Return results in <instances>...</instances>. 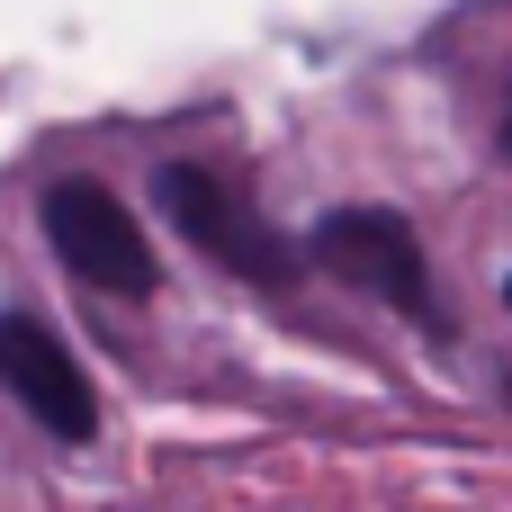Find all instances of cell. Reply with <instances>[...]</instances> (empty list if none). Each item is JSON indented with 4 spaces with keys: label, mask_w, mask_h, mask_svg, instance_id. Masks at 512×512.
<instances>
[{
    "label": "cell",
    "mask_w": 512,
    "mask_h": 512,
    "mask_svg": "<svg viewBox=\"0 0 512 512\" xmlns=\"http://www.w3.org/2000/svg\"><path fill=\"white\" fill-rule=\"evenodd\" d=\"M306 261L360 297H378L387 315H405L423 342H450V306H441V279H432V252H423V225L405 207H324L315 234H306Z\"/></svg>",
    "instance_id": "6da1fadb"
},
{
    "label": "cell",
    "mask_w": 512,
    "mask_h": 512,
    "mask_svg": "<svg viewBox=\"0 0 512 512\" xmlns=\"http://www.w3.org/2000/svg\"><path fill=\"white\" fill-rule=\"evenodd\" d=\"M153 207H162V225L189 243V252H207L225 279H243V288H297V270H306V243H288L261 207H252V189L243 180H225V171H207V162H162L153 171Z\"/></svg>",
    "instance_id": "7a4b0ae2"
},
{
    "label": "cell",
    "mask_w": 512,
    "mask_h": 512,
    "mask_svg": "<svg viewBox=\"0 0 512 512\" xmlns=\"http://www.w3.org/2000/svg\"><path fill=\"white\" fill-rule=\"evenodd\" d=\"M36 225H45L54 261H63L81 288L126 297V306H144V297L162 288L153 243H144V225L126 216V198H117L108 180H54V189L36 198Z\"/></svg>",
    "instance_id": "3957f363"
},
{
    "label": "cell",
    "mask_w": 512,
    "mask_h": 512,
    "mask_svg": "<svg viewBox=\"0 0 512 512\" xmlns=\"http://www.w3.org/2000/svg\"><path fill=\"white\" fill-rule=\"evenodd\" d=\"M0 387L18 396V414L36 432H54L63 450H90L99 441V396H90V369L63 351V333L45 315H0Z\"/></svg>",
    "instance_id": "277c9868"
},
{
    "label": "cell",
    "mask_w": 512,
    "mask_h": 512,
    "mask_svg": "<svg viewBox=\"0 0 512 512\" xmlns=\"http://www.w3.org/2000/svg\"><path fill=\"white\" fill-rule=\"evenodd\" d=\"M495 144H504V162H512V90H504V126H495Z\"/></svg>",
    "instance_id": "5b68a950"
},
{
    "label": "cell",
    "mask_w": 512,
    "mask_h": 512,
    "mask_svg": "<svg viewBox=\"0 0 512 512\" xmlns=\"http://www.w3.org/2000/svg\"><path fill=\"white\" fill-rule=\"evenodd\" d=\"M504 315H512V279H504Z\"/></svg>",
    "instance_id": "8992f818"
}]
</instances>
